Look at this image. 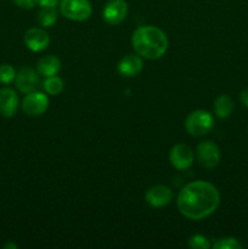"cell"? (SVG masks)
Returning a JSON list of instances; mask_svg holds the SVG:
<instances>
[{
  "label": "cell",
  "instance_id": "obj_1",
  "mask_svg": "<svg viewBox=\"0 0 248 249\" xmlns=\"http://www.w3.org/2000/svg\"><path fill=\"white\" fill-rule=\"evenodd\" d=\"M220 204V194L213 184L196 180L185 185L177 196L179 212L190 220H203Z\"/></svg>",
  "mask_w": 248,
  "mask_h": 249
},
{
  "label": "cell",
  "instance_id": "obj_2",
  "mask_svg": "<svg viewBox=\"0 0 248 249\" xmlns=\"http://www.w3.org/2000/svg\"><path fill=\"white\" fill-rule=\"evenodd\" d=\"M168 38L164 32L155 26H141L134 31L131 45L139 56L147 60L160 58L168 50Z\"/></svg>",
  "mask_w": 248,
  "mask_h": 249
},
{
  "label": "cell",
  "instance_id": "obj_3",
  "mask_svg": "<svg viewBox=\"0 0 248 249\" xmlns=\"http://www.w3.org/2000/svg\"><path fill=\"white\" fill-rule=\"evenodd\" d=\"M214 128V118L211 112L206 109H197L191 112L185 121V129L192 136H204Z\"/></svg>",
  "mask_w": 248,
  "mask_h": 249
},
{
  "label": "cell",
  "instance_id": "obj_4",
  "mask_svg": "<svg viewBox=\"0 0 248 249\" xmlns=\"http://www.w3.org/2000/svg\"><path fill=\"white\" fill-rule=\"evenodd\" d=\"M60 11L66 18L83 22L91 16L92 7L89 0H61Z\"/></svg>",
  "mask_w": 248,
  "mask_h": 249
},
{
  "label": "cell",
  "instance_id": "obj_5",
  "mask_svg": "<svg viewBox=\"0 0 248 249\" xmlns=\"http://www.w3.org/2000/svg\"><path fill=\"white\" fill-rule=\"evenodd\" d=\"M196 157L199 165L206 169H213L220 162V148L211 140L202 141L196 148Z\"/></svg>",
  "mask_w": 248,
  "mask_h": 249
},
{
  "label": "cell",
  "instance_id": "obj_6",
  "mask_svg": "<svg viewBox=\"0 0 248 249\" xmlns=\"http://www.w3.org/2000/svg\"><path fill=\"white\" fill-rule=\"evenodd\" d=\"M21 107L27 116H41L49 107V97L40 91L28 92L24 96Z\"/></svg>",
  "mask_w": 248,
  "mask_h": 249
},
{
  "label": "cell",
  "instance_id": "obj_7",
  "mask_svg": "<svg viewBox=\"0 0 248 249\" xmlns=\"http://www.w3.org/2000/svg\"><path fill=\"white\" fill-rule=\"evenodd\" d=\"M195 152L186 143H177L169 152L170 164L177 170L189 169L194 163Z\"/></svg>",
  "mask_w": 248,
  "mask_h": 249
},
{
  "label": "cell",
  "instance_id": "obj_8",
  "mask_svg": "<svg viewBox=\"0 0 248 249\" xmlns=\"http://www.w3.org/2000/svg\"><path fill=\"white\" fill-rule=\"evenodd\" d=\"M128 16V4L125 0H109L102 10V18L111 26L122 23Z\"/></svg>",
  "mask_w": 248,
  "mask_h": 249
},
{
  "label": "cell",
  "instance_id": "obj_9",
  "mask_svg": "<svg viewBox=\"0 0 248 249\" xmlns=\"http://www.w3.org/2000/svg\"><path fill=\"white\" fill-rule=\"evenodd\" d=\"M173 191L165 185H155L146 191L145 199L153 208H162L168 206L173 199Z\"/></svg>",
  "mask_w": 248,
  "mask_h": 249
},
{
  "label": "cell",
  "instance_id": "obj_10",
  "mask_svg": "<svg viewBox=\"0 0 248 249\" xmlns=\"http://www.w3.org/2000/svg\"><path fill=\"white\" fill-rule=\"evenodd\" d=\"M39 73L31 67H23L16 73L15 84L16 88L23 94L35 91L39 84Z\"/></svg>",
  "mask_w": 248,
  "mask_h": 249
},
{
  "label": "cell",
  "instance_id": "obj_11",
  "mask_svg": "<svg viewBox=\"0 0 248 249\" xmlns=\"http://www.w3.org/2000/svg\"><path fill=\"white\" fill-rule=\"evenodd\" d=\"M24 44L29 50L34 51V53H40L48 48L50 44V38L43 28L33 27L24 33Z\"/></svg>",
  "mask_w": 248,
  "mask_h": 249
},
{
  "label": "cell",
  "instance_id": "obj_12",
  "mask_svg": "<svg viewBox=\"0 0 248 249\" xmlns=\"http://www.w3.org/2000/svg\"><path fill=\"white\" fill-rule=\"evenodd\" d=\"M18 108V96L16 91L10 88L0 89V114L2 117H14Z\"/></svg>",
  "mask_w": 248,
  "mask_h": 249
},
{
  "label": "cell",
  "instance_id": "obj_13",
  "mask_svg": "<svg viewBox=\"0 0 248 249\" xmlns=\"http://www.w3.org/2000/svg\"><path fill=\"white\" fill-rule=\"evenodd\" d=\"M117 68H118L119 74L126 78H131L138 75L142 71L143 62L141 60V56L129 53L119 61Z\"/></svg>",
  "mask_w": 248,
  "mask_h": 249
},
{
  "label": "cell",
  "instance_id": "obj_14",
  "mask_svg": "<svg viewBox=\"0 0 248 249\" xmlns=\"http://www.w3.org/2000/svg\"><path fill=\"white\" fill-rule=\"evenodd\" d=\"M61 70V61L60 58L53 55L43 56L40 60L38 61L36 65V71L40 75L44 77H51V75H56Z\"/></svg>",
  "mask_w": 248,
  "mask_h": 249
},
{
  "label": "cell",
  "instance_id": "obj_15",
  "mask_svg": "<svg viewBox=\"0 0 248 249\" xmlns=\"http://www.w3.org/2000/svg\"><path fill=\"white\" fill-rule=\"evenodd\" d=\"M233 111V101L229 95H220L214 101V113L218 118L225 119L231 116Z\"/></svg>",
  "mask_w": 248,
  "mask_h": 249
},
{
  "label": "cell",
  "instance_id": "obj_16",
  "mask_svg": "<svg viewBox=\"0 0 248 249\" xmlns=\"http://www.w3.org/2000/svg\"><path fill=\"white\" fill-rule=\"evenodd\" d=\"M36 19L41 27L48 28V27L53 26V23L57 19V11H56L55 7H41L40 11L38 12Z\"/></svg>",
  "mask_w": 248,
  "mask_h": 249
},
{
  "label": "cell",
  "instance_id": "obj_17",
  "mask_svg": "<svg viewBox=\"0 0 248 249\" xmlns=\"http://www.w3.org/2000/svg\"><path fill=\"white\" fill-rule=\"evenodd\" d=\"M43 87L45 89V91L49 95H58L63 90V82L60 77L57 75H51V77H46V79L44 80Z\"/></svg>",
  "mask_w": 248,
  "mask_h": 249
},
{
  "label": "cell",
  "instance_id": "obj_18",
  "mask_svg": "<svg viewBox=\"0 0 248 249\" xmlns=\"http://www.w3.org/2000/svg\"><path fill=\"white\" fill-rule=\"evenodd\" d=\"M214 249H242L243 246L236 237H223L214 242Z\"/></svg>",
  "mask_w": 248,
  "mask_h": 249
},
{
  "label": "cell",
  "instance_id": "obj_19",
  "mask_svg": "<svg viewBox=\"0 0 248 249\" xmlns=\"http://www.w3.org/2000/svg\"><path fill=\"white\" fill-rule=\"evenodd\" d=\"M15 78H16V71L12 66L6 65H0V83L1 84H10L11 82H14Z\"/></svg>",
  "mask_w": 248,
  "mask_h": 249
},
{
  "label": "cell",
  "instance_id": "obj_20",
  "mask_svg": "<svg viewBox=\"0 0 248 249\" xmlns=\"http://www.w3.org/2000/svg\"><path fill=\"white\" fill-rule=\"evenodd\" d=\"M187 246L192 249H209L212 247L208 238L203 235H194L192 237H190Z\"/></svg>",
  "mask_w": 248,
  "mask_h": 249
},
{
  "label": "cell",
  "instance_id": "obj_21",
  "mask_svg": "<svg viewBox=\"0 0 248 249\" xmlns=\"http://www.w3.org/2000/svg\"><path fill=\"white\" fill-rule=\"evenodd\" d=\"M18 7L24 10H31L38 4V0H12Z\"/></svg>",
  "mask_w": 248,
  "mask_h": 249
},
{
  "label": "cell",
  "instance_id": "obj_22",
  "mask_svg": "<svg viewBox=\"0 0 248 249\" xmlns=\"http://www.w3.org/2000/svg\"><path fill=\"white\" fill-rule=\"evenodd\" d=\"M41 7H56L60 4V0H38Z\"/></svg>",
  "mask_w": 248,
  "mask_h": 249
},
{
  "label": "cell",
  "instance_id": "obj_23",
  "mask_svg": "<svg viewBox=\"0 0 248 249\" xmlns=\"http://www.w3.org/2000/svg\"><path fill=\"white\" fill-rule=\"evenodd\" d=\"M240 100H241V102H242L243 106L247 107L248 108V88H246V89H243L242 91H241Z\"/></svg>",
  "mask_w": 248,
  "mask_h": 249
},
{
  "label": "cell",
  "instance_id": "obj_24",
  "mask_svg": "<svg viewBox=\"0 0 248 249\" xmlns=\"http://www.w3.org/2000/svg\"><path fill=\"white\" fill-rule=\"evenodd\" d=\"M4 249H17V245H15V243H7V245L4 246Z\"/></svg>",
  "mask_w": 248,
  "mask_h": 249
}]
</instances>
